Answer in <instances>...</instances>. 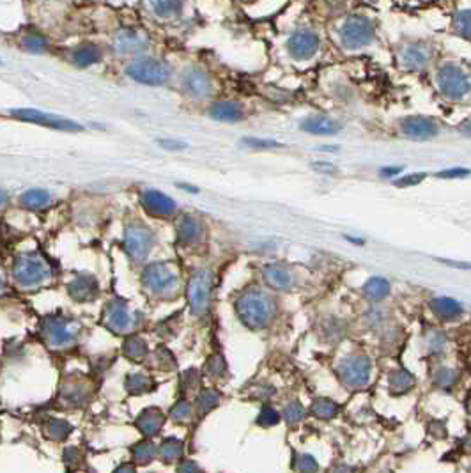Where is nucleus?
Instances as JSON below:
<instances>
[{
  "instance_id": "ddd939ff",
  "label": "nucleus",
  "mask_w": 471,
  "mask_h": 473,
  "mask_svg": "<svg viewBox=\"0 0 471 473\" xmlns=\"http://www.w3.org/2000/svg\"><path fill=\"white\" fill-rule=\"evenodd\" d=\"M338 376L349 388H361L370 379V362L367 356H349L338 367Z\"/></svg>"
},
{
  "instance_id": "5701e85b",
  "label": "nucleus",
  "mask_w": 471,
  "mask_h": 473,
  "mask_svg": "<svg viewBox=\"0 0 471 473\" xmlns=\"http://www.w3.org/2000/svg\"><path fill=\"white\" fill-rule=\"evenodd\" d=\"M209 115L220 122H238L243 119V107L236 101H218L209 108Z\"/></svg>"
},
{
  "instance_id": "6e6d98bb",
  "label": "nucleus",
  "mask_w": 471,
  "mask_h": 473,
  "mask_svg": "<svg viewBox=\"0 0 471 473\" xmlns=\"http://www.w3.org/2000/svg\"><path fill=\"white\" fill-rule=\"evenodd\" d=\"M441 263H443V264H449V266H452V268H461V270H471V264L452 263V261H449V259H441Z\"/></svg>"
},
{
  "instance_id": "8fccbe9b",
  "label": "nucleus",
  "mask_w": 471,
  "mask_h": 473,
  "mask_svg": "<svg viewBox=\"0 0 471 473\" xmlns=\"http://www.w3.org/2000/svg\"><path fill=\"white\" fill-rule=\"evenodd\" d=\"M208 370H209V374H213V376L224 374V370H225V362L220 358V356H213V358L209 360Z\"/></svg>"
},
{
  "instance_id": "6e6552de",
  "label": "nucleus",
  "mask_w": 471,
  "mask_h": 473,
  "mask_svg": "<svg viewBox=\"0 0 471 473\" xmlns=\"http://www.w3.org/2000/svg\"><path fill=\"white\" fill-rule=\"evenodd\" d=\"M50 268L39 256L29 254L16 259L13 266V277L22 287H32L41 284L43 280L48 279Z\"/></svg>"
},
{
  "instance_id": "ea45409f",
  "label": "nucleus",
  "mask_w": 471,
  "mask_h": 473,
  "mask_svg": "<svg viewBox=\"0 0 471 473\" xmlns=\"http://www.w3.org/2000/svg\"><path fill=\"white\" fill-rule=\"evenodd\" d=\"M434 381H436V385L440 386V388L450 390L454 385H456L457 372H456V370L443 367V369H440L436 372V378H434Z\"/></svg>"
},
{
  "instance_id": "f8f14e48",
  "label": "nucleus",
  "mask_w": 471,
  "mask_h": 473,
  "mask_svg": "<svg viewBox=\"0 0 471 473\" xmlns=\"http://www.w3.org/2000/svg\"><path fill=\"white\" fill-rule=\"evenodd\" d=\"M152 243H154V236L147 227L140 226V224H131L126 227L124 248L135 263H140L149 256Z\"/></svg>"
},
{
  "instance_id": "6ab92c4d",
  "label": "nucleus",
  "mask_w": 471,
  "mask_h": 473,
  "mask_svg": "<svg viewBox=\"0 0 471 473\" xmlns=\"http://www.w3.org/2000/svg\"><path fill=\"white\" fill-rule=\"evenodd\" d=\"M263 277L271 289L287 291L294 286V277L287 268L278 266V264H270L263 270Z\"/></svg>"
},
{
  "instance_id": "09e8293b",
  "label": "nucleus",
  "mask_w": 471,
  "mask_h": 473,
  "mask_svg": "<svg viewBox=\"0 0 471 473\" xmlns=\"http://www.w3.org/2000/svg\"><path fill=\"white\" fill-rule=\"evenodd\" d=\"M426 180V174L423 172H420V174H410V176H404L400 177V180L396 181V187H414V184L422 183V181Z\"/></svg>"
},
{
  "instance_id": "f03ea898",
  "label": "nucleus",
  "mask_w": 471,
  "mask_h": 473,
  "mask_svg": "<svg viewBox=\"0 0 471 473\" xmlns=\"http://www.w3.org/2000/svg\"><path fill=\"white\" fill-rule=\"evenodd\" d=\"M236 312L241 323L250 330H261L270 325L275 316V300L261 289H248L238 298Z\"/></svg>"
},
{
  "instance_id": "c03bdc74",
  "label": "nucleus",
  "mask_w": 471,
  "mask_h": 473,
  "mask_svg": "<svg viewBox=\"0 0 471 473\" xmlns=\"http://www.w3.org/2000/svg\"><path fill=\"white\" fill-rule=\"evenodd\" d=\"M171 419L174 422H188L191 419V406L187 401H179L177 405L172 408Z\"/></svg>"
},
{
  "instance_id": "c9c22d12",
  "label": "nucleus",
  "mask_w": 471,
  "mask_h": 473,
  "mask_svg": "<svg viewBox=\"0 0 471 473\" xmlns=\"http://www.w3.org/2000/svg\"><path fill=\"white\" fill-rule=\"evenodd\" d=\"M312 415L317 416V419H333L335 415H337L338 412V406L337 402H333L331 399H317V401L312 402V408H310Z\"/></svg>"
},
{
  "instance_id": "e433bc0d",
  "label": "nucleus",
  "mask_w": 471,
  "mask_h": 473,
  "mask_svg": "<svg viewBox=\"0 0 471 473\" xmlns=\"http://www.w3.org/2000/svg\"><path fill=\"white\" fill-rule=\"evenodd\" d=\"M220 402V393L217 390L205 388L198 393L197 397V409L201 413H209L211 409H215Z\"/></svg>"
},
{
  "instance_id": "412c9836",
  "label": "nucleus",
  "mask_w": 471,
  "mask_h": 473,
  "mask_svg": "<svg viewBox=\"0 0 471 473\" xmlns=\"http://www.w3.org/2000/svg\"><path fill=\"white\" fill-rule=\"evenodd\" d=\"M301 130L312 135H337L340 131V124L326 115H312L301 122Z\"/></svg>"
},
{
  "instance_id": "37998d69",
  "label": "nucleus",
  "mask_w": 471,
  "mask_h": 473,
  "mask_svg": "<svg viewBox=\"0 0 471 473\" xmlns=\"http://www.w3.org/2000/svg\"><path fill=\"white\" fill-rule=\"evenodd\" d=\"M426 346H427V351L429 353H440L443 351L444 347V335L441 332H437V330H433V332L427 333L426 337Z\"/></svg>"
},
{
  "instance_id": "a19ab883",
  "label": "nucleus",
  "mask_w": 471,
  "mask_h": 473,
  "mask_svg": "<svg viewBox=\"0 0 471 473\" xmlns=\"http://www.w3.org/2000/svg\"><path fill=\"white\" fill-rule=\"evenodd\" d=\"M305 416V408L300 402H289L284 408V419L287 424H296Z\"/></svg>"
},
{
  "instance_id": "e2e57ef3",
  "label": "nucleus",
  "mask_w": 471,
  "mask_h": 473,
  "mask_svg": "<svg viewBox=\"0 0 471 473\" xmlns=\"http://www.w3.org/2000/svg\"><path fill=\"white\" fill-rule=\"evenodd\" d=\"M470 451H471V439H470Z\"/></svg>"
},
{
  "instance_id": "aec40b11",
  "label": "nucleus",
  "mask_w": 471,
  "mask_h": 473,
  "mask_svg": "<svg viewBox=\"0 0 471 473\" xmlns=\"http://www.w3.org/2000/svg\"><path fill=\"white\" fill-rule=\"evenodd\" d=\"M68 291L76 302H89L98 294V280L91 275H78L69 284Z\"/></svg>"
},
{
  "instance_id": "1a4fd4ad",
  "label": "nucleus",
  "mask_w": 471,
  "mask_h": 473,
  "mask_svg": "<svg viewBox=\"0 0 471 473\" xmlns=\"http://www.w3.org/2000/svg\"><path fill=\"white\" fill-rule=\"evenodd\" d=\"M211 286H213V275L208 270L194 271L190 282H188V303L195 316H202L208 312L209 302H211Z\"/></svg>"
},
{
  "instance_id": "a211bd4d",
  "label": "nucleus",
  "mask_w": 471,
  "mask_h": 473,
  "mask_svg": "<svg viewBox=\"0 0 471 473\" xmlns=\"http://www.w3.org/2000/svg\"><path fill=\"white\" fill-rule=\"evenodd\" d=\"M114 48L122 55H138L147 48V39L140 32L122 29L114 36Z\"/></svg>"
},
{
  "instance_id": "79ce46f5",
  "label": "nucleus",
  "mask_w": 471,
  "mask_h": 473,
  "mask_svg": "<svg viewBox=\"0 0 471 473\" xmlns=\"http://www.w3.org/2000/svg\"><path fill=\"white\" fill-rule=\"evenodd\" d=\"M278 422H280V415L270 406H264L257 416V424L263 428H271V425H277Z\"/></svg>"
},
{
  "instance_id": "a878e982",
  "label": "nucleus",
  "mask_w": 471,
  "mask_h": 473,
  "mask_svg": "<svg viewBox=\"0 0 471 473\" xmlns=\"http://www.w3.org/2000/svg\"><path fill=\"white\" fill-rule=\"evenodd\" d=\"M202 224L194 217H184L177 226V241L181 245H194L201 240Z\"/></svg>"
},
{
  "instance_id": "f257e3e1",
  "label": "nucleus",
  "mask_w": 471,
  "mask_h": 473,
  "mask_svg": "<svg viewBox=\"0 0 471 473\" xmlns=\"http://www.w3.org/2000/svg\"><path fill=\"white\" fill-rule=\"evenodd\" d=\"M335 41L346 52H360L369 48L376 41L377 29L370 16L353 13V15L342 16L333 23L331 29Z\"/></svg>"
},
{
  "instance_id": "c85d7f7f",
  "label": "nucleus",
  "mask_w": 471,
  "mask_h": 473,
  "mask_svg": "<svg viewBox=\"0 0 471 473\" xmlns=\"http://www.w3.org/2000/svg\"><path fill=\"white\" fill-rule=\"evenodd\" d=\"M363 293L374 300V302H381L390 294V282L383 277H372L365 282Z\"/></svg>"
},
{
  "instance_id": "7ed1b4c3",
  "label": "nucleus",
  "mask_w": 471,
  "mask_h": 473,
  "mask_svg": "<svg viewBox=\"0 0 471 473\" xmlns=\"http://www.w3.org/2000/svg\"><path fill=\"white\" fill-rule=\"evenodd\" d=\"M436 85L450 101H463L471 94L470 73L457 62H443L436 69Z\"/></svg>"
},
{
  "instance_id": "b1692460",
  "label": "nucleus",
  "mask_w": 471,
  "mask_h": 473,
  "mask_svg": "<svg viewBox=\"0 0 471 473\" xmlns=\"http://www.w3.org/2000/svg\"><path fill=\"white\" fill-rule=\"evenodd\" d=\"M430 309H433V312L436 314L437 317L447 321L457 319V317H461V314H463V305H461L457 300L449 296L434 298L433 302H430Z\"/></svg>"
},
{
  "instance_id": "603ef678",
  "label": "nucleus",
  "mask_w": 471,
  "mask_h": 473,
  "mask_svg": "<svg viewBox=\"0 0 471 473\" xmlns=\"http://www.w3.org/2000/svg\"><path fill=\"white\" fill-rule=\"evenodd\" d=\"M400 172H403V167H384V168H381V174H383V176H397V174H400Z\"/></svg>"
},
{
  "instance_id": "393cba45",
  "label": "nucleus",
  "mask_w": 471,
  "mask_h": 473,
  "mask_svg": "<svg viewBox=\"0 0 471 473\" xmlns=\"http://www.w3.org/2000/svg\"><path fill=\"white\" fill-rule=\"evenodd\" d=\"M99 61H101V52L92 43L76 46L71 52V62L76 68H89V66H94Z\"/></svg>"
},
{
  "instance_id": "4d7b16f0",
  "label": "nucleus",
  "mask_w": 471,
  "mask_h": 473,
  "mask_svg": "<svg viewBox=\"0 0 471 473\" xmlns=\"http://www.w3.org/2000/svg\"><path fill=\"white\" fill-rule=\"evenodd\" d=\"M8 198H9L8 191L0 190V210H2V208H4L6 204H8Z\"/></svg>"
},
{
  "instance_id": "9d476101",
  "label": "nucleus",
  "mask_w": 471,
  "mask_h": 473,
  "mask_svg": "<svg viewBox=\"0 0 471 473\" xmlns=\"http://www.w3.org/2000/svg\"><path fill=\"white\" fill-rule=\"evenodd\" d=\"M41 333L52 347H68L75 344L76 337H78V328H76L75 321L61 316H52L43 321Z\"/></svg>"
},
{
  "instance_id": "5fc2aeb1",
  "label": "nucleus",
  "mask_w": 471,
  "mask_h": 473,
  "mask_svg": "<svg viewBox=\"0 0 471 473\" xmlns=\"http://www.w3.org/2000/svg\"><path fill=\"white\" fill-rule=\"evenodd\" d=\"M177 470L179 472H197L198 466L195 465V463H182Z\"/></svg>"
},
{
  "instance_id": "2eb2a0df",
  "label": "nucleus",
  "mask_w": 471,
  "mask_h": 473,
  "mask_svg": "<svg viewBox=\"0 0 471 473\" xmlns=\"http://www.w3.org/2000/svg\"><path fill=\"white\" fill-rule=\"evenodd\" d=\"M182 89L194 98H208L213 92V80L202 68H188L181 77Z\"/></svg>"
},
{
  "instance_id": "3c124183",
  "label": "nucleus",
  "mask_w": 471,
  "mask_h": 473,
  "mask_svg": "<svg viewBox=\"0 0 471 473\" xmlns=\"http://www.w3.org/2000/svg\"><path fill=\"white\" fill-rule=\"evenodd\" d=\"M198 383V372L197 370H188L187 374L182 376V386L187 390H191L195 388Z\"/></svg>"
},
{
  "instance_id": "bb28decb",
  "label": "nucleus",
  "mask_w": 471,
  "mask_h": 473,
  "mask_svg": "<svg viewBox=\"0 0 471 473\" xmlns=\"http://www.w3.org/2000/svg\"><path fill=\"white\" fill-rule=\"evenodd\" d=\"M452 32L457 38L471 43V6H464L454 13Z\"/></svg>"
},
{
  "instance_id": "49530a36",
  "label": "nucleus",
  "mask_w": 471,
  "mask_h": 473,
  "mask_svg": "<svg viewBox=\"0 0 471 473\" xmlns=\"http://www.w3.org/2000/svg\"><path fill=\"white\" fill-rule=\"evenodd\" d=\"M243 144H247L248 147H254V149L280 147V144H278V142L266 140V138H243Z\"/></svg>"
},
{
  "instance_id": "39448f33",
  "label": "nucleus",
  "mask_w": 471,
  "mask_h": 473,
  "mask_svg": "<svg viewBox=\"0 0 471 473\" xmlns=\"http://www.w3.org/2000/svg\"><path fill=\"white\" fill-rule=\"evenodd\" d=\"M131 80L144 85H164L171 78V68L158 59H138L126 68Z\"/></svg>"
},
{
  "instance_id": "473e14b6",
  "label": "nucleus",
  "mask_w": 471,
  "mask_h": 473,
  "mask_svg": "<svg viewBox=\"0 0 471 473\" xmlns=\"http://www.w3.org/2000/svg\"><path fill=\"white\" fill-rule=\"evenodd\" d=\"M160 454H161V459H164V463L179 461V459L182 458V454H184V443H182L181 439H175V438L165 439V442L161 443Z\"/></svg>"
},
{
  "instance_id": "052dcab7",
  "label": "nucleus",
  "mask_w": 471,
  "mask_h": 473,
  "mask_svg": "<svg viewBox=\"0 0 471 473\" xmlns=\"http://www.w3.org/2000/svg\"><path fill=\"white\" fill-rule=\"evenodd\" d=\"M4 287V280H2V275H0V289Z\"/></svg>"
},
{
  "instance_id": "de8ad7c7",
  "label": "nucleus",
  "mask_w": 471,
  "mask_h": 473,
  "mask_svg": "<svg viewBox=\"0 0 471 473\" xmlns=\"http://www.w3.org/2000/svg\"><path fill=\"white\" fill-rule=\"evenodd\" d=\"M470 174H471L470 168L457 167V168H449V170L437 172L436 176L441 177V180H454V177H466V176H470Z\"/></svg>"
},
{
  "instance_id": "2f4dec72",
  "label": "nucleus",
  "mask_w": 471,
  "mask_h": 473,
  "mask_svg": "<svg viewBox=\"0 0 471 473\" xmlns=\"http://www.w3.org/2000/svg\"><path fill=\"white\" fill-rule=\"evenodd\" d=\"M184 0H152V11L160 18H172L182 11Z\"/></svg>"
},
{
  "instance_id": "0eeeda50",
  "label": "nucleus",
  "mask_w": 471,
  "mask_h": 473,
  "mask_svg": "<svg viewBox=\"0 0 471 473\" xmlns=\"http://www.w3.org/2000/svg\"><path fill=\"white\" fill-rule=\"evenodd\" d=\"M177 270L172 263H152L142 273V284L152 294H167L177 286Z\"/></svg>"
},
{
  "instance_id": "cd10ccee",
  "label": "nucleus",
  "mask_w": 471,
  "mask_h": 473,
  "mask_svg": "<svg viewBox=\"0 0 471 473\" xmlns=\"http://www.w3.org/2000/svg\"><path fill=\"white\" fill-rule=\"evenodd\" d=\"M414 385V376L411 374L410 370L406 369H399L393 370L390 374V379H388V386L393 393H406L413 388Z\"/></svg>"
},
{
  "instance_id": "58836bf2",
  "label": "nucleus",
  "mask_w": 471,
  "mask_h": 473,
  "mask_svg": "<svg viewBox=\"0 0 471 473\" xmlns=\"http://www.w3.org/2000/svg\"><path fill=\"white\" fill-rule=\"evenodd\" d=\"M23 48L27 50V52H31V54H46L48 52V41H46L43 36L39 34H29L23 38Z\"/></svg>"
},
{
  "instance_id": "4c0bfd02",
  "label": "nucleus",
  "mask_w": 471,
  "mask_h": 473,
  "mask_svg": "<svg viewBox=\"0 0 471 473\" xmlns=\"http://www.w3.org/2000/svg\"><path fill=\"white\" fill-rule=\"evenodd\" d=\"M131 456H133V461L140 463V465H147L154 459L156 456V446L151 442H140L131 449Z\"/></svg>"
},
{
  "instance_id": "f704fd0d",
  "label": "nucleus",
  "mask_w": 471,
  "mask_h": 473,
  "mask_svg": "<svg viewBox=\"0 0 471 473\" xmlns=\"http://www.w3.org/2000/svg\"><path fill=\"white\" fill-rule=\"evenodd\" d=\"M46 436L54 442H62V439L68 438L71 435V425L66 422V420H50L48 425H46Z\"/></svg>"
},
{
  "instance_id": "72a5a7b5",
  "label": "nucleus",
  "mask_w": 471,
  "mask_h": 473,
  "mask_svg": "<svg viewBox=\"0 0 471 473\" xmlns=\"http://www.w3.org/2000/svg\"><path fill=\"white\" fill-rule=\"evenodd\" d=\"M151 378L145 374H140V372H133V374H129L126 378V390H128L131 395H140V393H145L151 390Z\"/></svg>"
},
{
  "instance_id": "bf43d9fd",
  "label": "nucleus",
  "mask_w": 471,
  "mask_h": 473,
  "mask_svg": "<svg viewBox=\"0 0 471 473\" xmlns=\"http://www.w3.org/2000/svg\"><path fill=\"white\" fill-rule=\"evenodd\" d=\"M314 168H323V170H328V172H335V167L333 165H312Z\"/></svg>"
},
{
  "instance_id": "c756f323",
  "label": "nucleus",
  "mask_w": 471,
  "mask_h": 473,
  "mask_svg": "<svg viewBox=\"0 0 471 473\" xmlns=\"http://www.w3.org/2000/svg\"><path fill=\"white\" fill-rule=\"evenodd\" d=\"M20 204L27 210H43L50 204V194L46 190H29L20 197Z\"/></svg>"
},
{
  "instance_id": "4be33fe9",
  "label": "nucleus",
  "mask_w": 471,
  "mask_h": 473,
  "mask_svg": "<svg viewBox=\"0 0 471 473\" xmlns=\"http://www.w3.org/2000/svg\"><path fill=\"white\" fill-rule=\"evenodd\" d=\"M164 422L165 416L160 409L147 408L140 413V416H138L137 428L144 436H154L160 432L161 428H164Z\"/></svg>"
},
{
  "instance_id": "f3484780",
  "label": "nucleus",
  "mask_w": 471,
  "mask_h": 473,
  "mask_svg": "<svg viewBox=\"0 0 471 473\" xmlns=\"http://www.w3.org/2000/svg\"><path fill=\"white\" fill-rule=\"evenodd\" d=\"M142 206L151 217H172L175 213V203L168 195L158 190H145L142 194Z\"/></svg>"
},
{
  "instance_id": "4468645a",
  "label": "nucleus",
  "mask_w": 471,
  "mask_h": 473,
  "mask_svg": "<svg viewBox=\"0 0 471 473\" xmlns=\"http://www.w3.org/2000/svg\"><path fill=\"white\" fill-rule=\"evenodd\" d=\"M103 323L108 330L115 333H126L133 326V317L129 314L124 300L115 298V300L108 302L105 314H103Z\"/></svg>"
},
{
  "instance_id": "9b49d317",
  "label": "nucleus",
  "mask_w": 471,
  "mask_h": 473,
  "mask_svg": "<svg viewBox=\"0 0 471 473\" xmlns=\"http://www.w3.org/2000/svg\"><path fill=\"white\" fill-rule=\"evenodd\" d=\"M9 114L13 115L18 121L32 122V124H39V126L52 128V130H62V131H80L84 130L82 124L75 121H69V119L59 117V115L48 114V112L36 110V108H15V110H9Z\"/></svg>"
},
{
  "instance_id": "dca6fc26",
  "label": "nucleus",
  "mask_w": 471,
  "mask_h": 473,
  "mask_svg": "<svg viewBox=\"0 0 471 473\" xmlns=\"http://www.w3.org/2000/svg\"><path fill=\"white\" fill-rule=\"evenodd\" d=\"M400 133L411 140H429L437 135V124L429 117L413 115L400 122Z\"/></svg>"
},
{
  "instance_id": "20e7f679",
  "label": "nucleus",
  "mask_w": 471,
  "mask_h": 473,
  "mask_svg": "<svg viewBox=\"0 0 471 473\" xmlns=\"http://www.w3.org/2000/svg\"><path fill=\"white\" fill-rule=\"evenodd\" d=\"M285 50L294 61H310L321 50V36L310 25L293 29L285 41Z\"/></svg>"
},
{
  "instance_id": "680f3d73",
  "label": "nucleus",
  "mask_w": 471,
  "mask_h": 473,
  "mask_svg": "<svg viewBox=\"0 0 471 473\" xmlns=\"http://www.w3.org/2000/svg\"><path fill=\"white\" fill-rule=\"evenodd\" d=\"M238 2H243V4H248V2H254V0H238Z\"/></svg>"
},
{
  "instance_id": "423d86ee",
  "label": "nucleus",
  "mask_w": 471,
  "mask_h": 473,
  "mask_svg": "<svg viewBox=\"0 0 471 473\" xmlns=\"http://www.w3.org/2000/svg\"><path fill=\"white\" fill-rule=\"evenodd\" d=\"M436 50L429 41H406L399 46L397 59L404 69L411 73L423 71L433 62Z\"/></svg>"
},
{
  "instance_id": "a18cd8bd",
  "label": "nucleus",
  "mask_w": 471,
  "mask_h": 473,
  "mask_svg": "<svg viewBox=\"0 0 471 473\" xmlns=\"http://www.w3.org/2000/svg\"><path fill=\"white\" fill-rule=\"evenodd\" d=\"M317 468H319V465H317L314 456L303 454L296 459V470H301V472H316Z\"/></svg>"
},
{
  "instance_id": "864d4df0",
  "label": "nucleus",
  "mask_w": 471,
  "mask_h": 473,
  "mask_svg": "<svg viewBox=\"0 0 471 473\" xmlns=\"http://www.w3.org/2000/svg\"><path fill=\"white\" fill-rule=\"evenodd\" d=\"M161 145H165V149H182L184 144L182 142H175V140H160Z\"/></svg>"
},
{
  "instance_id": "7c9ffc66",
  "label": "nucleus",
  "mask_w": 471,
  "mask_h": 473,
  "mask_svg": "<svg viewBox=\"0 0 471 473\" xmlns=\"http://www.w3.org/2000/svg\"><path fill=\"white\" fill-rule=\"evenodd\" d=\"M124 355L128 356L129 360H133V362H140V360H144L145 356H147V344H145L144 339H140V337L133 335V337H128L124 342Z\"/></svg>"
},
{
  "instance_id": "13d9d810",
  "label": "nucleus",
  "mask_w": 471,
  "mask_h": 473,
  "mask_svg": "<svg viewBox=\"0 0 471 473\" xmlns=\"http://www.w3.org/2000/svg\"><path fill=\"white\" fill-rule=\"evenodd\" d=\"M461 131H463V133L466 135V137H471V121L464 122L463 126H461Z\"/></svg>"
}]
</instances>
